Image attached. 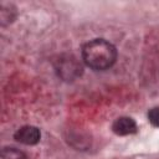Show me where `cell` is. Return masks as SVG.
Here are the masks:
<instances>
[{"label": "cell", "mask_w": 159, "mask_h": 159, "mask_svg": "<svg viewBox=\"0 0 159 159\" xmlns=\"http://www.w3.org/2000/svg\"><path fill=\"white\" fill-rule=\"evenodd\" d=\"M148 118H149V122L153 125L159 127V107L150 109V112L148 113Z\"/></svg>", "instance_id": "52a82bcc"}, {"label": "cell", "mask_w": 159, "mask_h": 159, "mask_svg": "<svg viewBox=\"0 0 159 159\" xmlns=\"http://www.w3.org/2000/svg\"><path fill=\"white\" fill-rule=\"evenodd\" d=\"M55 68L57 75L65 81H73L82 73L81 63L73 56H68V55L61 56L56 61Z\"/></svg>", "instance_id": "7a4b0ae2"}, {"label": "cell", "mask_w": 159, "mask_h": 159, "mask_svg": "<svg viewBox=\"0 0 159 159\" xmlns=\"http://www.w3.org/2000/svg\"><path fill=\"white\" fill-rule=\"evenodd\" d=\"M11 5L1 4L0 5V21L1 25H7L15 19V9H10Z\"/></svg>", "instance_id": "5b68a950"}, {"label": "cell", "mask_w": 159, "mask_h": 159, "mask_svg": "<svg viewBox=\"0 0 159 159\" xmlns=\"http://www.w3.org/2000/svg\"><path fill=\"white\" fill-rule=\"evenodd\" d=\"M84 63L97 71L109 68L117 58L116 47L103 39H96L87 42L82 48Z\"/></svg>", "instance_id": "6da1fadb"}, {"label": "cell", "mask_w": 159, "mask_h": 159, "mask_svg": "<svg viewBox=\"0 0 159 159\" xmlns=\"http://www.w3.org/2000/svg\"><path fill=\"white\" fill-rule=\"evenodd\" d=\"M112 129L118 135H127V134L134 133L137 130V125H135V122L132 118L120 117V118L116 119V122L112 125Z\"/></svg>", "instance_id": "277c9868"}, {"label": "cell", "mask_w": 159, "mask_h": 159, "mask_svg": "<svg viewBox=\"0 0 159 159\" xmlns=\"http://www.w3.org/2000/svg\"><path fill=\"white\" fill-rule=\"evenodd\" d=\"M0 159H26L25 154L15 148H5L1 150Z\"/></svg>", "instance_id": "8992f818"}, {"label": "cell", "mask_w": 159, "mask_h": 159, "mask_svg": "<svg viewBox=\"0 0 159 159\" xmlns=\"http://www.w3.org/2000/svg\"><path fill=\"white\" fill-rule=\"evenodd\" d=\"M15 139L22 144H26V145H34L36 143L40 142V138H41V133L40 130L36 128V127H32V125H25V127H21L16 133H15Z\"/></svg>", "instance_id": "3957f363"}]
</instances>
